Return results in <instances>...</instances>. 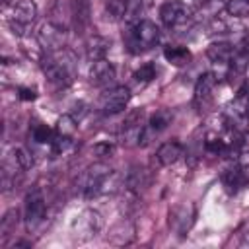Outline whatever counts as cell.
Listing matches in <instances>:
<instances>
[{"instance_id": "cell-1", "label": "cell", "mask_w": 249, "mask_h": 249, "mask_svg": "<svg viewBox=\"0 0 249 249\" xmlns=\"http://www.w3.org/2000/svg\"><path fill=\"white\" fill-rule=\"evenodd\" d=\"M41 68L47 80L56 88H68L76 76V56L68 49H58L45 53L41 58Z\"/></svg>"}, {"instance_id": "cell-2", "label": "cell", "mask_w": 249, "mask_h": 249, "mask_svg": "<svg viewBox=\"0 0 249 249\" xmlns=\"http://www.w3.org/2000/svg\"><path fill=\"white\" fill-rule=\"evenodd\" d=\"M123 41L128 53L132 54L144 53L160 41V27L150 19H142L134 25H126V31L123 33Z\"/></svg>"}, {"instance_id": "cell-3", "label": "cell", "mask_w": 249, "mask_h": 249, "mask_svg": "<svg viewBox=\"0 0 249 249\" xmlns=\"http://www.w3.org/2000/svg\"><path fill=\"white\" fill-rule=\"evenodd\" d=\"M45 216H47V200H45L43 191L35 185L25 195V228H27V231H31V233L39 231L41 226L45 224Z\"/></svg>"}, {"instance_id": "cell-4", "label": "cell", "mask_w": 249, "mask_h": 249, "mask_svg": "<svg viewBox=\"0 0 249 249\" xmlns=\"http://www.w3.org/2000/svg\"><path fill=\"white\" fill-rule=\"evenodd\" d=\"M37 19V4L33 0H18L12 10H10V18H8V25L12 29L14 35L23 37L29 29V25Z\"/></svg>"}, {"instance_id": "cell-5", "label": "cell", "mask_w": 249, "mask_h": 249, "mask_svg": "<svg viewBox=\"0 0 249 249\" xmlns=\"http://www.w3.org/2000/svg\"><path fill=\"white\" fill-rule=\"evenodd\" d=\"M193 18L191 8L181 0H167L160 8V19L167 29H179L187 25Z\"/></svg>"}, {"instance_id": "cell-6", "label": "cell", "mask_w": 249, "mask_h": 249, "mask_svg": "<svg viewBox=\"0 0 249 249\" xmlns=\"http://www.w3.org/2000/svg\"><path fill=\"white\" fill-rule=\"evenodd\" d=\"M144 119H146V113L144 109H132L124 121L121 123V142L124 146H140V136L146 128L144 124Z\"/></svg>"}, {"instance_id": "cell-7", "label": "cell", "mask_w": 249, "mask_h": 249, "mask_svg": "<svg viewBox=\"0 0 249 249\" xmlns=\"http://www.w3.org/2000/svg\"><path fill=\"white\" fill-rule=\"evenodd\" d=\"M128 101H130V89L126 86H115L101 95L99 109L103 115H117L126 109Z\"/></svg>"}, {"instance_id": "cell-8", "label": "cell", "mask_w": 249, "mask_h": 249, "mask_svg": "<svg viewBox=\"0 0 249 249\" xmlns=\"http://www.w3.org/2000/svg\"><path fill=\"white\" fill-rule=\"evenodd\" d=\"M228 121L235 130L243 128V124L249 121V84L239 88V91L231 99L228 107Z\"/></svg>"}, {"instance_id": "cell-9", "label": "cell", "mask_w": 249, "mask_h": 249, "mask_svg": "<svg viewBox=\"0 0 249 249\" xmlns=\"http://www.w3.org/2000/svg\"><path fill=\"white\" fill-rule=\"evenodd\" d=\"M111 171H113V169H111L109 165L101 163V161L89 165V167L86 169V173L82 175V195H84L86 198H95V196H99L101 183H103V179H105Z\"/></svg>"}, {"instance_id": "cell-10", "label": "cell", "mask_w": 249, "mask_h": 249, "mask_svg": "<svg viewBox=\"0 0 249 249\" xmlns=\"http://www.w3.org/2000/svg\"><path fill=\"white\" fill-rule=\"evenodd\" d=\"M101 226H103V220L97 210H84L80 216H76L72 224V231L76 239L86 241V239H91L101 230Z\"/></svg>"}, {"instance_id": "cell-11", "label": "cell", "mask_w": 249, "mask_h": 249, "mask_svg": "<svg viewBox=\"0 0 249 249\" xmlns=\"http://www.w3.org/2000/svg\"><path fill=\"white\" fill-rule=\"evenodd\" d=\"M195 218H196L195 204H191V202L175 204V206L169 210V228H171L173 231H177V233L183 237V235L193 228Z\"/></svg>"}, {"instance_id": "cell-12", "label": "cell", "mask_w": 249, "mask_h": 249, "mask_svg": "<svg viewBox=\"0 0 249 249\" xmlns=\"http://www.w3.org/2000/svg\"><path fill=\"white\" fill-rule=\"evenodd\" d=\"M216 76L212 72H204L198 76L196 84H195V107L200 111V113H206L210 107H212V91L216 88Z\"/></svg>"}, {"instance_id": "cell-13", "label": "cell", "mask_w": 249, "mask_h": 249, "mask_svg": "<svg viewBox=\"0 0 249 249\" xmlns=\"http://www.w3.org/2000/svg\"><path fill=\"white\" fill-rule=\"evenodd\" d=\"M37 43L45 53H53L58 49H64V41H66V31L53 25V23H43L41 29L37 31Z\"/></svg>"}, {"instance_id": "cell-14", "label": "cell", "mask_w": 249, "mask_h": 249, "mask_svg": "<svg viewBox=\"0 0 249 249\" xmlns=\"http://www.w3.org/2000/svg\"><path fill=\"white\" fill-rule=\"evenodd\" d=\"M150 183H152V173H150V169L148 167H144V165H130V169L126 171V175H124V187L128 189V191H132V193H136V195H140V193H144L148 187H150Z\"/></svg>"}, {"instance_id": "cell-15", "label": "cell", "mask_w": 249, "mask_h": 249, "mask_svg": "<svg viewBox=\"0 0 249 249\" xmlns=\"http://www.w3.org/2000/svg\"><path fill=\"white\" fill-rule=\"evenodd\" d=\"M89 82L97 88H107L115 82V68L107 58L93 60L89 66Z\"/></svg>"}, {"instance_id": "cell-16", "label": "cell", "mask_w": 249, "mask_h": 249, "mask_svg": "<svg viewBox=\"0 0 249 249\" xmlns=\"http://www.w3.org/2000/svg\"><path fill=\"white\" fill-rule=\"evenodd\" d=\"M136 237V228L132 224L130 218H123L119 224H115L107 235V241L111 245H117V247H123V245H128L132 243Z\"/></svg>"}, {"instance_id": "cell-17", "label": "cell", "mask_w": 249, "mask_h": 249, "mask_svg": "<svg viewBox=\"0 0 249 249\" xmlns=\"http://www.w3.org/2000/svg\"><path fill=\"white\" fill-rule=\"evenodd\" d=\"M49 23L68 31L70 25L74 23V16H72V4H68L66 0H54L51 10H49Z\"/></svg>"}, {"instance_id": "cell-18", "label": "cell", "mask_w": 249, "mask_h": 249, "mask_svg": "<svg viewBox=\"0 0 249 249\" xmlns=\"http://www.w3.org/2000/svg\"><path fill=\"white\" fill-rule=\"evenodd\" d=\"M183 156V146L177 142V140H169V142H163L158 152H156V160L160 165L163 167H169L173 163L179 161V158Z\"/></svg>"}, {"instance_id": "cell-19", "label": "cell", "mask_w": 249, "mask_h": 249, "mask_svg": "<svg viewBox=\"0 0 249 249\" xmlns=\"http://www.w3.org/2000/svg\"><path fill=\"white\" fill-rule=\"evenodd\" d=\"M206 56L216 64H230V60L233 56V47L226 41L210 43L208 49H206Z\"/></svg>"}, {"instance_id": "cell-20", "label": "cell", "mask_w": 249, "mask_h": 249, "mask_svg": "<svg viewBox=\"0 0 249 249\" xmlns=\"http://www.w3.org/2000/svg\"><path fill=\"white\" fill-rule=\"evenodd\" d=\"M109 49V41L97 33H91L88 39H86V56L93 62V60H99V58H105V53Z\"/></svg>"}, {"instance_id": "cell-21", "label": "cell", "mask_w": 249, "mask_h": 249, "mask_svg": "<svg viewBox=\"0 0 249 249\" xmlns=\"http://www.w3.org/2000/svg\"><path fill=\"white\" fill-rule=\"evenodd\" d=\"M152 0H128L126 4V14H124V23L134 25L144 19V14L150 10Z\"/></svg>"}, {"instance_id": "cell-22", "label": "cell", "mask_w": 249, "mask_h": 249, "mask_svg": "<svg viewBox=\"0 0 249 249\" xmlns=\"http://www.w3.org/2000/svg\"><path fill=\"white\" fill-rule=\"evenodd\" d=\"M171 119H173L171 111H167V109H158V111L148 119V124H146L148 134H150V136H152V134H160L161 130H165V128L171 124Z\"/></svg>"}, {"instance_id": "cell-23", "label": "cell", "mask_w": 249, "mask_h": 249, "mask_svg": "<svg viewBox=\"0 0 249 249\" xmlns=\"http://www.w3.org/2000/svg\"><path fill=\"white\" fill-rule=\"evenodd\" d=\"M222 183H224V187L228 189V193H237V191L247 183V179L243 177V173H241L239 167L235 165V167H230V169L224 171Z\"/></svg>"}, {"instance_id": "cell-24", "label": "cell", "mask_w": 249, "mask_h": 249, "mask_svg": "<svg viewBox=\"0 0 249 249\" xmlns=\"http://www.w3.org/2000/svg\"><path fill=\"white\" fill-rule=\"evenodd\" d=\"M163 58L175 66H183L191 60V51L187 47H165L163 49Z\"/></svg>"}, {"instance_id": "cell-25", "label": "cell", "mask_w": 249, "mask_h": 249, "mask_svg": "<svg viewBox=\"0 0 249 249\" xmlns=\"http://www.w3.org/2000/svg\"><path fill=\"white\" fill-rule=\"evenodd\" d=\"M249 64V49L247 47H239L233 49V56L230 60V74H243L245 68Z\"/></svg>"}, {"instance_id": "cell-26", "label": "cell", "mask_w": 249, "mask_h": 249, "mask_svg": "<svg viewBox=\"0 0 249 249\" xmlns=\"http://www.w3.org/2000/svg\"><path fill=\"white\" fill-rule=\"evenodd\" d=\"M18 224H19V210L18 208H10L4 214V218L0 220V235L2 237L12 235L16 231V228H18Z\"/></svg>"}, {"instance_id": "cell-27", "label": "cell", "mask_w": 249, "mask_h": 249, "mask_svg": "<svg viewBox=\"0 0 249 249\" xmlns=\"http://www.w3.org/2000/svg\"><path fill=\"white\" fill-rule=\"evenodd\" d=\"M202 146H204V150L210 152V154H226V152L230 150L226 138H222V136L216 134V132H208Z\"/></svg>"}, {"instance_id": "cell-28", "label": "cell", "mask_w": 249, "mask_h": 249, "mask_svg": "<svg viewBox=\"0 0 249 249\" xmlns=\"http://www.w3.org/2000/svg\"><path fill=\"white\" fill-rule=\"evenodd\" d=\"M76 128H78V121L74 119V115H60L58 121H56L54 132L60 134V136L72 138V136L76 134Z\"/></svg>"}, {"instance_id": "cell-29", "label": "cell", "mask_w": 249, "mask_h": 249, "mask_svg": "<svg viewBox=\"0 0 249 249\" xmlns=\"http://www.w3.org/2000/svg\"><path fill=\"white\" fill-rule=\"evenodd\" d=\"M126 4H128V0H107L105 2V16H107V19H111V21L124 19Z\"/></svg>"}, {"instance_id": "cell-30", "label": "cell", "mask_w": 249, "mask_h": 249, "mask_svg": "<svg viewBox=\"0 0 249 249\" xmlns=\"http://www.w3.org/2000/svg\"><path fill=\"white\" fill-rule=\"evenodd\" d=\"M224 8L231 18H247L249 16V0H228Z\"/></svg>"}, {"instance_id": "cell-31", "label": "cell", "mask_w": 249, "mask_h": 249, "mask_svg": "<svg viewBox=\"0 0 249 249\" xmlns=\"http://www.w3.org/2000/svg\"><path fill=\"white\" fill-rule=\"evenodd\" d=\"M31 136H33V140H35L37 144H51V142H53V138H54V130H53L51 126H47V124H43V123H39V124H35V126H33Z\"/></svg>"}, {"instance_id": "cell-32", "label": "cell", "mask_w": 249, "mask_h": 249, "mask_svg": "<svg viewBox=\"0 0 249 249\" xmlns=\"http://www.w3.org/2000/svg\"><path fill=\"white\" fill-rule=\"evenodd\" d=\"M156 78V66L152 62H146L142 64L136 72H134V80L136 82H152Z\"/></svg>"}, {"instance_id": "cell-33", "label": "cell", "mask_w": 249, "mask_h": 249, "mask_svg": "<svg viewBox=\"0 0 249 249\" xmlns=\"http://www.w3.org/2000/svg\"><path fill=\"white\" fill-rule=\"evenodd\" d=\"M14 158H16V161L21 165V169H29V167L33 165V158H31V154H29L25 148H16V150H14Z\"/></svg>"}, {"instance_id": "cell-34", "label": "cell", "mask_w": 249, "mask_h": 249, "mask_svg": "<svg viewBox=\"0 0 249 249\" xmlns=\"http://www.w3.org/2000/svg\"><path fill=\"white\" fill-rule=\"evenodd\" d=\"M93 152H95V156H99V158H111L113 156V152H115V144L113 142H97L95 146H93Z\"/></svg>"}, {"instance_id": "cell-35", "label": "cell", "mask_w": 249, "mask_h": 249, "mask_svg": "<svg viewBox=\"0 0 249 249\" xmlns=\"http://www.w3.org/2000/svg\"><path fill=\"white\" fill-rule=\"evenodd\" d=\"M237 167H239V171L243 173V177L249 181V152L239 154V158H237Z\"/></svg>"}, {"instance_id": "cell-36", "label": "cell", "mask_w": 249, "mask_h": 249, "mask_svg": "<svg viewBox=\"0 0 249 249\" xmlns=\"http://www.w3.org/2000/svg\"><path fill=\"white\" fill-rule=\"evenodd\" d=\"M37 97V91L33 88H19V99L23 101H33Z\"/></svg>"}, {"instance_id": "cell-37", "label": "cell", "mask_w": 249, "mask_h": 249, "mask_svg": "<svg viewBox=\"0 0 249 249\" xmlns=\"http://www.w3.org/2000/svg\"><path fill=\"white\" fill-rule=\"evenodd\" d=\"M12 247H31V243L29 241H16V243H12Z\"/></svg>"}, {"instance_id": "cell-38", "label": "cell", "mask_w": 249, "mask_h": 249, "mask_svg": "<svg viewBox=\"0 0 249 249\" xmlns=\"http://www.w3.org/2000/svg\"><path fill=\"white\" fill-rule=\"evenodd\" d=\"M249 245V231L243 235V239H241V247H247Z\"/></svg>"}, {"instance_id": "cell-39", "label": "cell", "mask_w": 249, "mask_h": 249, "mask_svg": "<svg viewBox=\"0 0 249 249\" xmlns=\"http://www.w3.org/2000/svg\"><path fill=\"white\" fill-rule=\"evenodd\" d=\"M245 144L249 146V134H245Z\"/></svg>"}]
</instances>
